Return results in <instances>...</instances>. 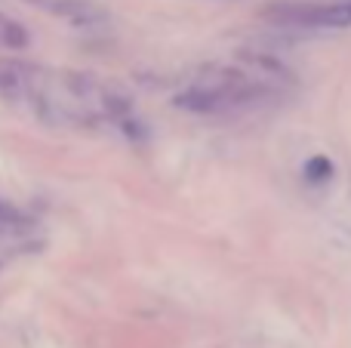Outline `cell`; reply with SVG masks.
Wrapping results in <instances>:
<instances>
[{"label": "cell", "instance_id": "6", "mask_svg": "<svg viewBox=\"0 0 351 348\" xmlns=\"http://www.w3.org/2000/svg\"><path fill=\"white\" fill-rule=\"evenodd\" d=\"M28 47H31L28 28L0 12V49H6V53H22V49H28Z\"/></svg>", "mask_w": 351, "mask_h": 348}, {"label": "cell", "instance_id": "8", "mask_svg": "<svg viewBox=\"0 0 351 348\" xmlns=\"http://www.w3.org/2000/svg\"><path fill=\"white\" fill-rule=\"evenodd\" d=\"M10 219H19V213L12 207H6L3 201H0V222H10Z\"/></svg>", "mask_w": 351, "mask_h": 348}, {"label": "cell", "instance_id": "5", "mask_svg": "<svg viewBox=\"0 0 351 348\" xmlns=\"http://www.w3.org/2000/svg\"><path fill=\"white\" fill-rule=\"evenodd\" d=\"M237 59L247 62V65L253 68L259 77H265L268 84H293V80H296L293 68L284 65V62H280L278 55H271V53H256V49H243V53H237Z\"/></svg>", "mask_w": 351, "mask_h": 348}, {"label": "cell", "instance_id": "1", "mask_svg": "<svg viewBox=\"0 0 351 348\" xmlns=\"http://www.w3.org/2000/svg\"><path fill=\"white\" fill-rule=\"evenodd\" d=\"M278 96L274 84L259 77L256 71H243L237 65H216L210 74L188 84L182 92H176L173 105L188 114H234V111L262 105L265 99Z\"/></svg>", "mask_w": 351, "mask_h": 348}, {"label": "cell", "instance_id": "7", "mask_svg": "<svg viewBox=\"0 0 351 348\" xmlns=\"http://www.w3.org/2000/svg\"><path fill=\"white\" fill-rule=\"evenodd\" d=\"M305 179L308 182H315V185H321V182H330L333 179V160L327 158V154H315V158H308L305 160Z\"/></svg>", "mask_w": 351, "mask_h": 348}, {"label": "cell", "instance_id": "3", "mask_svg": "<svg viewBox=\"0 0 351 348\" xmlns=\"http://www.w3.org/2000/svg\"><path fill=\"white\" fill-rule=\"evenodd\" d=\"M43 68L25 59H0V99L10 105H31L43 84Z\"/></svg>", "mask_w": 351, "mask_h": 348}, {"label": "cell", "instance_id": "4", "mask_svg": "<svg viewBox=\"0 0 351 348\" xmlns=\"http://www.w3.org/2000/svg\"><path fill=\"white\" fill-rule=\"evenodd\" d=\"M37 3L47 6L49 12H56L74 28H99V25L108 22V12L93 0H37Z\"/></svg>", "mask_w": 351, "mask_h": 348}, {"label": "cell", "instance_id": "2", "mask_svg": "<svg viewBox=\"0 0 351 348\" xmlns=\"http://www.w3.org/2000/svg\"><path fill=\"white\" fill-rule=\"evenodd\" d=\"M262 18L280 28H348L351 0H274Z\"/></svg>", "mask_w": 351, "mask_h": 348}]
</instances>
